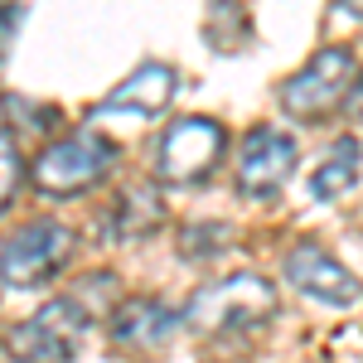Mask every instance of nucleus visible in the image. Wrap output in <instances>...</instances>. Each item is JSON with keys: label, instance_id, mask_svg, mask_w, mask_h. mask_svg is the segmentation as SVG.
<instances>
[{"label": "nucleus", "instance_id": "1", "mask_svg": "<svg viewBox=\"0 0 363 363\" xmlns=\"http://www.w3.org/2000/svg\"><path fill=\"white\" fill-rule=\"evenodd\" d=\"M272 315H277V286L257 272H238L194 291L184 306V325L199 339H238L262 330Z\"/></svg>", "mask_w": 363, "mask_h": 363}, {"label": "nucleus", "instance_id": "2", "mask_svg": "<svg viewBox=\"0 0 363 363\" xmlns=\"http://www.w3.org/2000/svg\"><path fill=\"white\" fill-rule=\"evenodd\" d=\"M121 160V145L112 136H102L97 126H83L73 136H58L39 150V160L29 165V184L49 199H73L97 189Z\"/></svg>", "mask_w": 363, "mask_h": 363}, {"label": "nucleus", "instance_id": "3", "mask_svg": "<svg viewBox=\"0 0 363 363\" xmlns=\"http://www.w3.org/2000/svg\"><path fill=\"white\" fill-rule=\"evenodd\" d=\"M228 150V131L223 121L213 116H179L169 121L155 150H150V169L160 184H174V189H203L213 179V169L223 165Z\"/></svg>", "mask_w": 363, "mask_h": 363}, {"label": "nucleus", "instance_id": "4", "mask_svg": "<svg viewBox=\"0 0 363 363\" xmlns=\"http://www.w3.org/2000/svg\"><path fill=\"white\" fill-rule=\"evenodd\" d=\"M97 320L87 315L68 291L49 301L44 310H34L29 320H20L10 335H5V354L15 363H73L83 349V335Z\"/></svg>", "mask_w": 363, "mask_h": 363}, {"label": "nucleus", "instance_id": "5", "mask_svg": "<svg viewBox=\"0 0 363 363\" xmlns=\"http://www.w3.org/2000/svg\"><path fill=\"white\" fill-rule=\"evenodd\" d=\"M78 247L73 228L58 223V218H34V223L15 228L5 242H0V281L10 291H34L44 281H54L68 257Z\"/></svg>", "mask_w": 363, "mask_h": 363}, {"label": "nucleus", "instance_id": "6", "mask_svg": "<svg viewBox=\"0 0 363 363\" xmlns=\"http://www.w3.org/2000/svg\"><path fill=\"white\" fill-rule=\"evenodd\" d=\"M349 87H354V49L330 44L310 58L296 78L281 83V107L301 121H325L330 112H344L349 102Z\"/></svg>", "mask_w": 363, "mask_h": 363}, {"label": "nucleus", "instance_id": "7", "mask_svg": "<svg viewBox=\"0 0 363 363\" xmlns=\"http://www.w3.org/2000/svg\"><path fill=\"white\" fill-rule=\"evenodd\" d=\"M301 165V145L277 131V126H252L242 145H238V169H233V179H238V194L247 199H277L281 184L296 174Z\"/></svg>", "mask_w": 363, "mask_h": 363}, {"label": "nucleus", "instance_id": "8", "mask_svg": "<svg viewBox=\"0 0 363 363\" xmlns=\"http://www.w3.org/2000/svg\"><path fill=\"white\" fill-rule=\"evenodd\" d=\"M281 272L286 281L310 296V301H320V306H335V310H354L363 301V281L339 262L330 252L320 247V242H296V247L286 252V262H281Z\"/></svg>", "mask_w": 363, "mask_h": 363}, {"label": "nucleus", "instance_id": "9", "mask_svg": "<svg viewBox=\"0 0 363 363\" xmlns=\"http://www.w3.org/2000/svg\"><path fill=\"white\" fill-rule=\"evenodd\" d=\"M174 87H179V78H174V68H169V63H140L126 83H116L112 92L92 107V116H131V121H155V116L174 102Z\"/></svg>", "mask_w": 363, "mask_h": 363}, {"label": "nucleus", "instance_id": "10", "mask_svg": "<svg viewBox=\"0 0 363 363\" xmlns=\"http://www.w3.org/2000/svg\"><path fill=\"white\" fill-rule=\"evenodd\" d=\"M184 330V310L165 306V301H121L116 315L107 320V335H112L116 349H131V354H145V349H165L169 339Z\"/></svg>", "mask_w": 363, "mask_h": 363}, {"label": "nucleus", "instance_id": "11", "mask_svg": "<svg viewBox=\"0 0 363 363\" xmlns=\"http://www.w3.org/2000/svg\"><path fill=\"white\" fill-rule=\"evenodd\" d=\"M97 223H102L107 242H140L165 223V199H160L155 184H121Z\"/></svg>", "mask_w": 363, "mask_h": 363}, {"label": "nucleus", "instance_id": "12", "mask_svg": "<svg viewBox=\"0 0 363 363\" xmlns=\"http://www.w3.org/2000/svg\"><path fill=\"white\" fill-rule=\"evenodd\" d=\"M359 174H363V145L354 136H339L335 145L325 150V160L310 169L306 194L315 199V203H330V199L349 194V189L359 184Z\"/></svg>", "mask_w": 363, "mask_h": 363}, {"label": "nucleus", "instance_id": "13", "mask_svg": "<svg viewBox=\"0 0 363 363\" xmlns=\"http://www.w3.org/2000/svg\"><path fill=\"white\" fill-rule=\"evenodd\" d=\"M228 242H233V233H228L218 218H203V223L179 228V257H184V262H208V257L223 252Z\"/></svg>", "mask_w": 363, "mask_h": 363}, {"label": "nucleus", "instance_id": "14", "mask_svg": "<svg viewBox=\"0 0 363 363\" xmlns=\"http://www.w3.org/2000/svg\"><path fill=\"white\" fill-rule=\"evenodd\" d=\"M25 184V160H20V145L10 131H0V213L10 208V199L20 194Z\"/></svg>", "mask_w": 363, "mask_h": 363}, {"label": "nucleus", "instance_id": "15", "mask_svg": "<svg viewBox=\"0 0 363 363\" xmlns=\"http://www.w3.org/2000/svg\"><path fill=\"white\" fill-rule=\"evenodd\" d=\"M5 112L20 116L29 131H54V126H58V112H54V107H39V102H25V97H5Z\"/></svg>", "mask_w": 363, "mask_h": 363}, {"label": "nucleus", "instance_id": "16", "mask_svg": "<svg viewBox=\"0 0 363 363\" xmlns=\"http://www.w3.org/2000/svg\"><path fill=\"white\" fill-rule=\"evenodd\" d=\"M344 116H349V121H363V73L354 78V87H349V102H344Z\"/></svg>", "mask_w": 363, "mask_h": 363}, {"label": "nucleus", "instance_id": "17", "mask_svg": "<svg viewBox=\"0 0 363 363\" xmlns=\"http://www.w3.org/2000/svg\"><path fill=\"white\" fill-rule=\"evenodd\" d=\"M339 15H354V20H363V0H335Z\"/></svg>", "mask_w": 363, "mask_h": 363}]
</instances>
